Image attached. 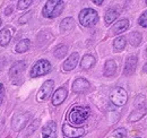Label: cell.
<instances>
[{"instance_id": "cell-15", "label": "cell", "mask_w": 147, "mask_h": 138, "mask_svg": "<svg viewBox=\"0 0 147 138\" xmlns=\"http://www.w3.org/2000/svg\"><path fill=\"white\" fill-rule=\"evenodd\" d=\"M78 59H79V55H78L77 52L71 53V55H70V57L63 62V65H62L63 70H65V71H70V70H73V69L77 66Z\"/></svg>"}, {"instance_id": "cell-3", "label": "cell", "mask_w": 147, "mask_h": 138, "mask_svg": "<svg viewBox=\"0 0 147 138\" xmlns=\"http://www.w3.org/2000/svg\"><path fill=\"white\" fill-rule=\"evenodd\" d=\"M97 20H98V15L92 8L83 9L79 14V23L85 27L94 26L97 23Z\"/></svg>"}, {"instance_id": "cell-6", "label": "cell", "mask_w": 147, "mask_h": 138, "mask_svg": "<svg viewBox=\"0 0 147 138\" xmlns=\"http://www.w3.org/2000/svg\"><path fill=\"white\" fill-rule=\"evenodd\" d=\"M25 68H26V62L25 61H16V62H14V65L11 66V68L9 70V76H10L13 83L18 84V79L22 77V74L24 72Z\"/></svg>"}, {"instance_id": "cell-25", "label": "cell", "mask_w": 147, "mask_h": 138, "mask_svg": "<svg viewBox=\"0 0 147 138\" xmlns=\"http://www.w3.org/2000/svg\"><path fill=\"white\" fill-rule=\"evenodd\" d=\"M67 51H68V48L65 45V44H60L55 48V57L58 58V59H61L63 58L66 54H67Z\"/></svg>"}, {"instance_id": "cell-20", "label": "cell", "mask_w": 147, "mask_h": 138, "mask_svg": "<svg viewBox=\"0 0 147 138\" xmlns=\"http://www.w3.org/2000/svg\"><path fill=\"white\" fill-rule=\"evenodd\" d=\"M30 47H31V41L28 39H24V40H20L18 43H17L15 50H16V52H18V53H23V52L27 51L30 49Z\"/></svg>"}, {"instance_id": "cell-27", "label": "cell", "mask_w": 147, "mask_h": 138, "mask_svg": "<svg viewBox=\"0 0 147 138\" xmlns=\"http://www.w3.org/2000/svg\"><path fill=\"white\" fill-rule=\"evenodd\" d=\"M114 136L118 138H125L127 136V130L123 129V128H119L114 131Z\"/></svg>"}, {"instance_id": "cell-31", "label": "cell", "mask_w": 147, "mask_h": 138, "mask_svg": "<svg viewBox=\"0 0 147 138\" xmlns=\"http://www.w3.org/2000/svg\"><path fill=\"white\" fill-rule=\"evenodd\" d=\"M37 126H38V120H35L34 122H33V126H31V127L28 128V130H27V131H28V134L33 133V131L37 128Z\"/></svg>"}, {"instance_id": "cell-19", "label": "cell", "mask_w": 147, "mask_h": 138, "mask_svg": "<svg viewBox=\"0 0 147 138\" xmlns=\"http://www.w3.org/2000/svg\"><path fill=\"white\" fill-rule=\"evenodd\" d=\"M95 65V58L91 54H86L83 57L80 61V67L83 69H90Z\"/></svg>"}, {"instance_id": "cell-10", "label": "cell", "mask_w": 147, "mask_h": 138, "mask_svg": "<svg viewBox=\"0 0 147 138\" xmlns=\"http://www.w3.org/2000/svg\"><path fill=\"white\" fill-rule=\"evenodd\" d=\"M43 138H57V124L53 121L48 122L42 129Z\"/></svg>"}, {"instance_id": "cell-14", "label": "cell", "mask_w": 147, "mask_h": 138, "mask_svg": "<svg viewBox=\"0 0 147 138\" xmlns=\"http://www.w3.org/2000/svg\"><path fill=\"white\" fill-rule=\"evenodd\" d=\"M137 66V57L135 55H130L128 59L126 60V64H125V70H123V74L126 76H130L134 74L135 69Z\"/></svg>"}, {"instance_id": "cell-21", "label": "cell", "mask_w": 147, "mask_h": 138, "mask_svg": "<svg viewBox=\"0 0 147 138\" xmlns=\"http://www.w3.org/2000/svg\"><path fill=\"white\" fill-rule=\"evenodd\" d=\"M74 27V19L70 17L65 18L60 24V30L62 32H68Z\"/></svg>"}, {"instance_id": "cell-12", "label": "cell", "mask_w": 147, "mask_h": 138, "mask_svg": "<svg viewBox=\"0 0 147 138\" xmlns=\"http://www.w3.org/2000/svg\"><path fill=\"white\" fill-rule=\"evenodd\" d=\"M67 95H68V92H67L66 88H63V87L58 88V89L55 92L53 96H52V104L55 105V106L59 105V104H61L65 100H66Z\"/></svg>"}, {"instance_id": "cell-16", "label": "cell", "mask_w": 147, "mask_h": 138, "mask_svg": "<svg viewBox=\"0 0 147 138\" xmlns=\"http://www.w3.org/2000/svg\"><path fill=\"white\" fill-rule=\"evenodd\" d=\"M146 113H147L146 106H139V108H137L136 110L132 111V113L129 116L128 121L129 122H136V121L140 120Z\"/></svg>"}, {"instance_id": "cell-18", "label": "cell", "mask_w": 147, "mask_h": 138, "mask_svg": "<svg viewBox=\"0 0 147 138\" xmlns=\"http://www.w3.org/2000/svg\"><path fill=\"white\" fill-rule=\"evenodd\" d=\"M117 70V65L114 62V60H108L104 65V76L105 77H111L115 74Z\"/></svg>"}, {"instance_id": "cell-33", "label": "cell", "mask_w": 147, "mask_h": 138, "mask_svg": "<svg viewBox=\"0 0 147 138\" xmlns=\"http://www.w3.org/2000/svg\"><path fill=\"white\" fill-rule=\"evenodd\" d=\"M93 2H94L95 5H97V6H101V5L103 3V1H102V0H100V1H98V0H94Z\"/></svg>"}, {"instance_id": "cell-30", "label": "cell", "mask_w": 147, "mask_h": 138, "mask_svg": "<svg viewBox=\"0 0 147 138\" xmlns=\"http://www.w3.org/2000/svg\"><path fill=\"white\" fill-rule=\"evenodd\" d=\"M3 97H5V86L3 84H0V105L2 104Z\"/></svg>"}, {"instance_id": "cell-36", "label": "cell", "mask_w": 147, "mask_h": 138, "mask_svg": "<svg viewBox=\"0 0 147 138\" xmlns=\"http://www.w3.org/2000/svg\"><path fill=\"white\" fill-rule=\"evenodd\" d=\"M146 53H147V49H146Z\"/></svg>"}, {"instance_id": "cell-4", "label": "cell", "mask_w": 147, "mask_h": 138, "mask_svg": "<svg viewBox=\"0 0 147 138\" xmlns=\"http://www.w3.org/2000/svg\"><path fill=\"white\" fill-rule=\"evenodd\" d=\"M127 100H128V95H127V92L122 88V87H117L114 88L110 94V101L114 105H118V106H121V105H125L127 103Z\"/></svg>"}, {"instance_id": "cell-34", "label": "cell", "mask_w": 147, "mask_h": 138, "mask_svg": "<svg viewBox=\"0 0 147 138\" xmlns=\"http://www.w3.org/2000/svg\"><path fill=\"white\" fill-rule=\"evenodd\" d=\"M0 25H1V19H0Z\"/></svg>"}, {"instance_id": "cell-1", "label": "cell", "mask_w": 147, "mask_h": 138, "mask_svg": "<svg viewBox=\"0 0 147 138\" xmlns=\"http://www.w3.org/2000/svg\"><path fill=\"white\" fill-rule=\"evenodd\" d=\"M91 113L90 108L86 106H80V105H76L70 110L69 114H68V119L71 122L74 126H79L82 123H84L85 121L88 119Z\"/></svg>"}, {"instance_id": "cell-29", "label": "cell", "mask_w": 147, "mask_h": 138, "mask_svg": "<svg viewBox=\"0 0 147 138\" xmlns=\"http://www.w3.org/2000/svg\"><path fill=\"white\" fill-rule=\"evenodd\" d=\"M31 17H32V12L26 13L24 16H22V17L19 18V24H26V23L30 20V18Z\"/></svg>"}, {"instance_id": "cell-22", "label": "cell", "mask_w": 147, "mask_h": 138, "mask_svg": "<svg viewBox=\"0 0 147 138\" xmlns=\"http://www.w3.org/2000/svg\"><path fill=\"white\" fill-rule=\"evenodd\" d=\"M118 16H119V14H118L117 10H114V9H109V10L107 12L105 16H104L105 24H107V25H110L111 23H113V22L117 19Z\"/></svg>"}, {"instance_id": "cell-26", "label": "cell", "mask_w": 147, "mask_h": 138, "mask_svg": "<svg viewBox=\"0 0 147 138\" xmlns=\"http://www.w3.org/2000/svg\"><path fill=\"white\" fill-rule=\"evenodd\" d=\"M32 0H19L18 1V9H26L27 7H30L32 5Z\"/></svg>"}, {"instance_id": "cell-23", "label": "cell", "mask_w": 147, "mask_h": 138, "mask_svg": "<svg viewBox=\"0 0 147 138\" xmlns=\"http://www.w3.org/2000/svg\"><path fill=\"white\" fill-rule=\"evenodd\" d=\"M125 47H126V37L119 36L113 41V48L115 49V51H122Z\"/></svg>"}, {"instance_id": "cell-35", "label": "cell", "mask_w": 147, "mask_h": 138, "mask_svg": "<svg viewBox=\"0 0 147 138\" xmlns=\"http://www.w3.org/2000/svg\"><path fill=\"white\" fill-rule=\"evenodd\" d=\"M136 138H140V137H136Z\"/></svg>"}, {"instance_id": "cell-37", "label": "cell", "mask_w": 147, "mask_h": 138, "mask_svg": "<svg viewBox=\"0 0 147 138\" xmlns=\"http://www.w3.org/2000/svg\"><path fill=\"white\" fill-rule=\"evenodd\" d=\"M146 5H147V1H146Z\"/></svg>"}, {"instance_id": "cell-9", "label": "cell", "mask_w": 147, "mask_h": 138, "mask_svg": "<svg viewBox=\"0 0 147 138\" xmlns=\"http://www.w3.org/2000/svg\"><path fill=\"white\" fill-rule=\"evenodd\" d=\"M53 86H55L53 80H47V82H44V84L42 85L41 89L38 91L37 100L38 101H45V100H48L50 97L52 91H53Z\"/></svg>"}, {"instance_id": "cell-28", "label": "cell", "mask_w": 147, "mask_h": 138, "mask_svg": "<svg viewBox=\"0 0 147 138\" xmlns=\"http://www.w3.org/2000/svg\"><path fill=\"white\" fill-rule=\"evenodd\" d=\"M138 23L142 27H147V12H145L138 19Z\"/></svg>"}, {"instance_id": "cell-17", "label": "cell", "mask_w": 147, "mask_h": 138, "mask_svg": "<svg viewBox=\"0 0 147 138\" xmlns=\"http://www.w3.org/2000/svg\"><path fill=\"white\" fill-rule=\"evenodd\" d=\"M11 35H13V33H11V30L9 27L3 28L0 32V45H2V47L7 45L9 43V41L11 40Z\"/></svg>"}, {"instance_id": "cell-5", "label": "cell", "mask_w": 147, "mask_h": 138, "mask_svg": "<svg viewBox=\"0 0 147 138\" xmlns=\"http://www.w3.org/2000/svg\"><path fill=\"white\" fill-rule=\"evenodd\" d=\"M51 70V65L48 60L41 59L33 66L31 70V77H40L43 75H47Z\"/></svg>"}, {"instance_id": "cell-32", "label": "cell", "mask_w": 147, "mask_h": 138, "mask_svg": "<svg viewBox=\"0 0 147 138\" xmlns=\"http://www.w3.org/2000/svg\"><path fill=\"white\" fill-rule=\"evenodd\" d=\"M13 9H14V7L10 5V6L5 10V14H6V15H10V14H11V12H13Z\"/></svg>"}, {"instance_id": "cell-13", "label": "cell", "mask_w": 147, "mask_h": 138, "mask_svg": "<svg viewBox=\"0 0 147 138\" xmlns=\"http://www.w3.org/2000/svg\"><path fill=\"white\" fill-rule=\"evenodd\" d=\"M90 88V83L84 78H77L73 84V91L75 93H84Z\"/></svg>"}, {"instance_id": "cell-2", "label": "cell", "mask_w": 147, "mask_h": 138, "mask_svg": "<svg viewBox=\"0 0 147 138\" xmlns=\"http://www.w3.org/2000/svg\"><path fill=\"white\" fill-rule=\"evenodd\" d=\"M63 10V1L60 0H51L48 1L42 10L43 16L47 18L58 17Z\"/></svg>"}, {"instance_id": "cell-8", "label": "cell", "mask_w": 147, "mask_h": 138, "mask_svg": "<svg viewBox=\"0 0 147 138\" xmlns=\"http://www.w3.org/2000/svg\"><path fill=\"white\" fill-rule=\"evenodd\" d=\"M62 133L66 138H79L85 134V129L73 127L69 123H65L62 126Z\"/></svg>"}, {"instance_id": "cell-7", "label": "cell", "mask_w": 147, "mask_h": 138, "mask_svg": "<svg viewBox=\"0 0 147 138\" xmlns=\"http://www.w3.org/2000/svg\"><path fill=\"white\" fill-rule=\"evenodd\" d=\"M31 119V113L26 112V113H19V114H16L14 118H13V121H11V127L15 131H20L26 124L27 122Z\"/></svg>"}, {"instance_id": "cell-11", "label": "cell", "mask_w": 147, "mask_h": 138, "mask_svg": "<svg viewBox=\"0 0 147 138\" xmlns=\"http://www.w3.org/2000/svg\"><path fill=\"white\" fill-rule=\"evenodd\" d=\"M129 27V20L128 19H121L118 23H115L110 30L111 35H118L125 31H127Z\"/></svg>"}, {"instance_id": "cell-24", "label": "cell", "mask_w": 147, "mask_h": 138, "mask_svg": "<svg viewBox=\"0 0 147 138\" xmlns=\"http://www.w3.org/2000/svg\"><path fill=\"white\" fill-rule=\"evenodd\" d=\"M129 42L134 47L139 45V43L142 42V34L139 32H132L131 34L129 35Z\"/></svg>"}]
</instances>
